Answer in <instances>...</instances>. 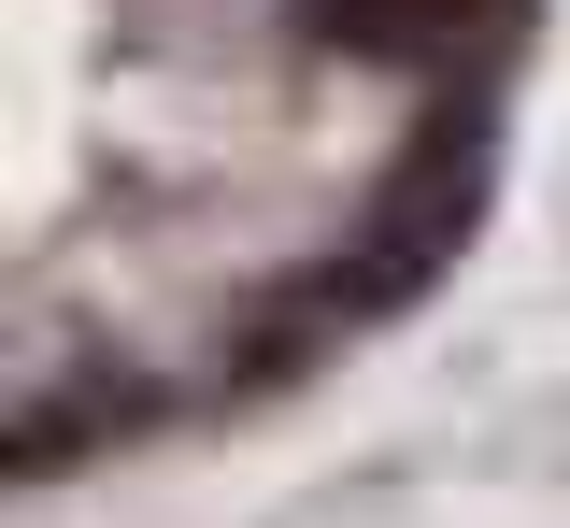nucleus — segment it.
<instances>
[{
    "instance_id": "nucleus-1",
    "label": "nucleus",
    "mask_w": 570,
    "mask_h": 528,
    "mask_svg": "<svg viewBox=\"0 0 570 528\" xmlns=\"http://www.w3.org/2000/svg\"><path fill=\"white\" fill-rule=\"evenodd\" d=\"M513 0H314V29H343L371 58H442V43H485Z\"/></svg>"
}]
</instances>
